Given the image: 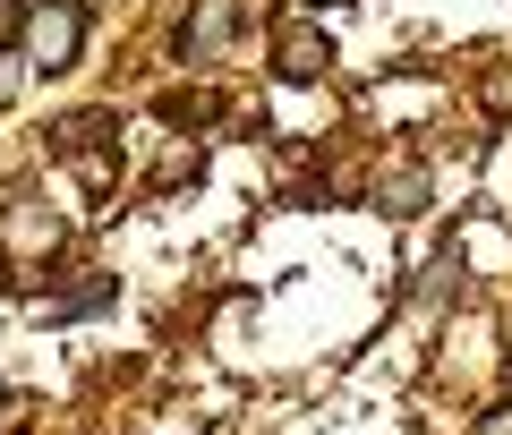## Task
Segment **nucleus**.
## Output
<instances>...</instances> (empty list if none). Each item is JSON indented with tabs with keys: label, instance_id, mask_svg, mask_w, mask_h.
<instances>
[{
	"label": "nucleus",
	"instance_id": "7",
	"mask_svg": "<svg viewBox=\"0 0 512 435\" xmlns=\"http://www.w3.org/2000/svg\"><path fill=\"white\" fill-rule=\"evenodd\" d=\"M18 18H26L18 0H0V43H18Z\"/></svg>",
	"mask_w": 512,
	"mask_h": 435
},
{
	"label": "nucleus",
	"instance_id": "6",
	"mask_svg": "<svg viewBox=\"0 0 512 435\" xmlns=\"http://www.w3.org/2000/svg\"><path fill=\"white\" fill-rule=\"evenodd\" d=\"M478 435H512V401H495V410L478 418Z\"/></svg>",
	"mask_w": 512,
	"mask_h": 435
},
{
	"label": "nucleus",
	"instance_id": "5",
	"mask_svg": "<svg viewBox=\"0 0 512 435\" xmlns=\"http://www.w3.org/2000/svg\"><path fill=\"white\" fill-rule=\"evenodd\" d=\"M427 197H436V188H427L419 171H384V188H376V214H393V222H402V214H427Z\"/></svg>",
	"mask_w": 512,
	"mask_h": 435
},
{
	"label": "nucleus",
	"instance_id": "3",
	"mask_svg": "<svg viewBox=\"0 0 512 435\" xmlns=\"http://www.w3.org/2000/svg\"><path fill=\"white\" fill-rule=\"evenodd\" d=\"M333 69V35H325V26H282V35H274V77H291V86H308V77H325Z\"/></svg>",
	"mask_w": 512,
	"mask_h": 435
},
{
	"label": "nucleus",
	"instance_id": "4",
	"mask_svg": "<svg viewBox=\"0 0 512 435\" xmlns=\"http://www.w3.org/2000/svg\"><path fill=\"white\" fill-rule=\"evenodd\" d=\"M231 43H239V0H197L188 26H180V52L188 60H222Z\"/></svg>",
	"mask_w": 512,
	"mask_h": 435
},
{
	"label": "nucleus",
	"instance_id": "2",
	"mask_svg": "<svg viewBox=\"0 0 512 435\" xmlns=\"http://www.w3.org/2000/svg\"><path fill=\"white\" fill-rule=\"evenodd\" d=\"M60 239H69V222H60L43 197H9L0 205V256H9L18 273H43L60 256Z\"/></svg>",
	"mask_w": 512,
	"mask_h": 435
},
{
	"label": "nucleus",
	"instance_id": "1",
	"mask_svg": "<svg viewBox=\"0 0 512 435\" xmlns=\"http://www.w3.org/2000/svg\"><path fill=\"white\" fill-rule=\"evenodd\" d=\"M18 52H26V69H43V77L77 69V52H86V9H77V0H35L18 18Z\"/></svg>",
	"mask_w": 512,
	"mask_h": 435
}]
</instances>
